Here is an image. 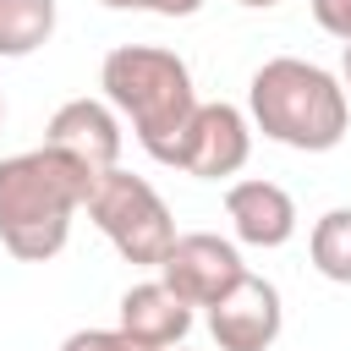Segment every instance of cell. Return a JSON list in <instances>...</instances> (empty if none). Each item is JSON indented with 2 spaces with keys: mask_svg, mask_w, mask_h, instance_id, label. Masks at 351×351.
Masks as SVG:
<instances>
[{
  "mask_svg": "<svg viewBox=\"0 0 351 351\" xmlns=\"http://www.w3.org/2000/svg\"><path fill=\"white\" fill-rule=\"evenodd\" d=\"M55 0H0V60H22L55 38Z\"/></svg>",
  "mask_w": 351,
  "mask_h": 351,
  "instance_id": "11",
  "label": "cell"
},
{
  "mask_svg": "<svg viewBox=\"0 0 351 351\" xmlns=\"http://www.w3.org/2000/svg\"><path fill=\"white\" fill-rule=\"evenodd\" d=\"M313 5V22L329 33V38H340V49L351 44V0H307Z\"/></svg>",
  "mask_w": 351,
  "mask_h": 351,
  "instance_id": "14",
  "label": "cell"
},
{
  "mask_svg": "<svg viewBox=\"0 0 351 351\" xmlns=\"http://www.w3.org/2000/svg\"><path fill=\"white\" fill-rule=\"evenodd\" d=\"M170 351H192V346H170Z\"/></svg>",
  "mask_w": 351,
  "mask_h": 351,
  "instance_id": "19",
  "label": "cell"
},
{
  "mask_svg": "<svg viewBox=\"0 0 351 351\" xmlns=\"http://www.w3.org/2000/svg\"><path fill=\"white\" fill-rule=\"evenodd\" d=\"M208 313V335L219 351H269L285 329V302H280V285L263 280V274H241Z\"/></svg>",
  "mask_w": 351,
  "mask_h": 351,
  "instance_id": "7",
  "label": "cell"
},
{
  "mask_svg": "<svg viewBox=\"0 0 351 351\" xmlns=\"http://www.w3.org/2000/svg\"><path fill=\"white\" fill-rule=\"evenodd\" d=\"M225 219H230V230H236L241 247L274 252V247H285L296 236V197L280 181L247 176V181L225 186Z\"/></svg>",
  "mask_w": 351,
  "mask_h": 351,
  "instance_id": "9",
  "label": "cell"
},
{
  "mask_svg": "<svg viewBox=\"0 0 351 351\" xmlns=\"http://www.w3.org/2000/svg\"><path fill=\"white\" fill-rule=\"evenodd\" d=\"M60 351H143V346H132L121 329H71Z\"/></svg>",
  "mask_w": 351,
  "mask_h": 351,
  "instance_id": "13",
  "label": "cell"
},
{
  "mask_svg": "<svg viewBox=\"0 0 351 351\" xmlns=\"http://www.w3.org/2000/svg\"><path fill=\"white\" fill-rule=\"evenodd\" d=\"M99 88L115 104V115L132 121L143 154L159 165H170V148L181 143L192 110L203 104L192 88V66L165 44H115L99 66Z\"/></svg>",
  "mask_w": 351,
  "mask_h": 351,
  "instance_id": "3",
  "label": "cell"
},
{
  "mask_svg": "<svg viewBox=\"0 0 351 351\" xmlns=\"http://www.w3.org/2000/svg\"><path fill=\"white\" fill-rule=\"evenodd\" d=\"M44 143H49V148H60V154H71V159H77V165H88L93 176H104V170H115V165H121L126 126H121V115H115V104H110V99H66V104L49 115Z\"/></svg>",
  "mask_w": 351,
  "mask_h": 351,
  "instance_id": "8",
  "label": "cell"
},
{
  "mask_svg": "<svg viewBox=\"0 0 351 351\" xmlns=\"http://www.w3.org/2000/svg\"><path fill=\"white\" fill-rule=\"evenodd\" d=\"M307 258L324 280L335 285H351V203L340 208H324L307 230Z\"/></svg>",
  "mask_w": 351,
  "mask_h": 351,
  "instance_id": "12",
  "label": "cell"
},
{
  "mask_svg": "<svg viewBox=\"0 0 351 351\" xmlns=\"http://www.w3.org/2000/svg\"><path fill=\"white\" fill-rule=\"evenodd\" d=\"M115 329L143 346V351H170V346H186L192 335V307L154 274V280H137L121 291V307H115Z\"/></svg>",
  "mask_w": 351,
  "mask_h": 351,
  "instance_id": "10",
  "label": "cell"
},
{
  "mask_svg": "<svg viewBox=\"0 0 351 351\" xmlns=\"http://www.w3.org/2000/svg\"><path fill=\"white\" fill-rule=\"evenodd\" d=\"M110 11H148V16H197L208 0H99Z\"/></svg>",
  "mask_w": 351,
  "mask_h": 351,
  "instance_id": "15",
  "label": "cell"
},
{
  "mask_svg": "<svg viewBox=\"0 0 351 351\" xmlns=\"http://www.w3.org/2000/svg\"><path fill=\"white\" fill-rule=\"evenodd\" d=\"M340 82H346V99H351V44H346V55H340Z\"/></svg>",
  "mask_w": 351,
  "mask_h": 351,
  "instance_id": "16",
  "label": "cell"
},
{
  "mask_svg": "<svg viewBox=\"0 0 351 351\" xmlns=\"http://www.w3.org/2000/svg\"><path fill=\"white\" fill-rule=\"evenodd\" d=\"M88 219L99 225V236L137 269H159L165 252L176 247V214L170 203L154 192V181L132 176V170H104L88 192Z\"/></svg>",
  "mask_w": 351,
  "mask_h": 351,
  "instance_id": "4",
  "label": "cell"
},
{
  "mask_svg": "<svg viewBox=\"0 0 351 351\" xmlns=\"http://www.w3.org/2000/svg\"><path fill=\"white\" fill-rule=\"evenodd\" d=\"M93 170L38 143L0 159V247L22 263H49L71 241V219L88 208Z\"/></svg>",
  "mask_w": 351,
  "mask_h": 351,
  "instance_id": "1",
  "label": "cell"
},
{
  "mask_svg": "<svg viewBox=\"0 0 351 351\" xmlns=\"http://www.w3.org/2000/svg\"><path fill=\"white\" fill-rule=\"evenodd\" d=\"M247 115L252 132H263L280 148L296 154H329L351 132V99L346 82L302 55H274L247 82Z\"/></svg>",
  "mask_w": 351,
  "mask_h": 351,
  "instance_id": "2",
  "label": "cell"
},
{
  "mask_svg": "<svg viewBox=\"0 0 351 351\" xmlns=\"http://www.w3.org/2000/svg\"><path fill=\"white\" fill-rule=\"evenodd\" d=\"M186 307H214L241 274H247V263H241V247L230 241V236H219V230H181L176 236V247L165 252V263L154 269Z\"/></svg>",
  "mask_w": 351,
  "mask_h": 351,
  "instance_id": "6",
  "label": "cell"
},
{
  "mask_svg": "<svg viewBox=\"0 0 351 351\" xmlns=\"http://www.w3.org/2000/svg\"><path fill=\"white\" fill-rule=\"evenodd\" d=\"M0 121H5V93H0Z\"/></svg>",
  "mask_w": 351,
  "mask_h": 351,
  "instance_id": "18",
  "label": "cell"
},
{
  "mask_svg": "<svg viewBox=\"0 0 351 351\" xmlns=\"http://www.w3.org/2000/svg\"><path fill=\"white\" fill-rule=\"evenodd\" d=\"M252 159V115L225 104V99H203L181 132V143L170 148V170L192 176V181H225Z\"/></svg>",
  "mask_w": 351,
  "mask_h": 351,
  "instance_id": "5",
  "label": "cell"
},
{
  "mask_svg": "<svg viewBox=\"0 0 351 351\" xmlns=\"http://www.w3.org/2000/svg\"><path fill=\"white\" fill-rule=\"evenodd\" d=\"M236 5H247V11H269V5H280V0H236Z\"/></svg>",
  "mask_w": 351,
  "mask_h": 351,
  "instance_id": "17",
  "label": "cell"
}]
</instances>
